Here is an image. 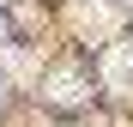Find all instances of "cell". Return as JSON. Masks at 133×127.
Returning <instances> with one entry per match:
<instances>
[{
    "label": "cell",
    "instance_id": "obj_5",
    "mask_svg": "<svg viewBox=\"0 0 133 127\" xmlns=\"http://www.w3.org/2000/svg\"><path fill=\"white\" fill-rule=\"evenodd\" d=\"M0 91H6V85H0Z\"/></svg>",
    "mask_w": 133,
    "mask_h": 127
},
{
    "label": "cell",
    "instance_id": "obj_3",
    "mask_svg": "<svg viewBox=\"0 0 133 127\" xmlns=\"http://www.w3.org/2000/svg\"><path fill=\"white\" fill-rule=\"evenodd\" d=\"M103 79H109L115 97H133V42H121V49L103 55Z\"/></svg>",
    "mask_w": 133,
    "mask_h": 127
},
{
    "label": "cell",
    "instance_id": "obj_2",
    "mask_svg": "<svg viewBox=\"0 0 133 127\" xmlns=\"http://www.w3.org/2000/svg\"><path fill=\"white\" fill-rule=\"evenodd\" d=\"M42 97H49L55 109H85V103H91V85H85V73H73V67H55L49 79H42Z\"/></svg>",
    "mask_w": 133,
    "mask_h": 127
},
{
    "label": "cell",
    "instance_id": "obj_1",
    "mask_svg": "<svg viewBox=\"0 0 133 127\" xmlns=\"http://www.w3.org/2000/svg\"><path fill=\"white\" fill-rule=\"evenodd\" d=\"M73 30L85 42H109V36L121 30V12L109 6V0H79V6H73Z\"/></svg>",
    "mask_w": 133,
    "mask_h": 127
},
{
    "label": "cell",
    "instance_id": "obj_4",
    "mask_svg": "<svg viewBox=\"0 0 133 127\" xmlns=\"http://www.w3.org/2000/svg\"><path fill=\"white\" fill-rule=\"evenodd\" d=\"M0 55H6V73H18V79L30 73V61H24V49H0Z\"/></svg>",
    "mask_w": 133,
    "mask_h": 127
}]
</instances>
